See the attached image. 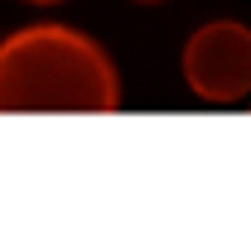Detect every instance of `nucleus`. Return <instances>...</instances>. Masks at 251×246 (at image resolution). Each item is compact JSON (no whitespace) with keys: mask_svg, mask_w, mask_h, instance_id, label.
Wrapping results in <instances>:
<instances>
[{"mask_svg":"<svg viewBox=\"0 0 251 246\" xmlns=\"http://www.w3.org/2000/svg\"><path fill=\"white\" fill-rule=\"evenodd\" d=\"M121 77L106 49L68 25L0 39V111H116Z\"/></svg>","mask_w":251,"mask_h":246,"instance_id":"obj_1","label":"nucleus"},{"mask_svg":"<svg viewBox=\"0 0 251 246\" xmlns=\"http://www.w3.org/2000/svg\"><path fill=\"white\" fill-rule=\"evenodd\" d=\"M25 5H58V0H25Z\"/></svg>","mask_w":251,"mask_h":246,"instance_id":"obj_3","label":"nucleus"},{"mask_svg":"<svg viewBox=\"0 0 251 246\" xmlns=\"http://www.w3.org/2000/svg\"><path fill=\"white\" fill-rule=\"evenodd\" d=\"M135 5H159V0H135Z\"/></svg>","mask_w":251,"mask_h":246,"instance_id":"obj_4","label":"nucleus"},{"mask_svg":"<svg viewBox=\"0 0 251 246\" xmlns=\"http://www.w3.org/2000/svg\"><path fill=\"white\" fill-rule=\"evenodd\" d=\"M184 82L193 97L218 106L251 97V29L237 20L198 25L184 44Z\"/></svg>","mask_w":251,"mask_h":246,"instance_id":"obj_2","label":"nucleus"}]
</instances>
